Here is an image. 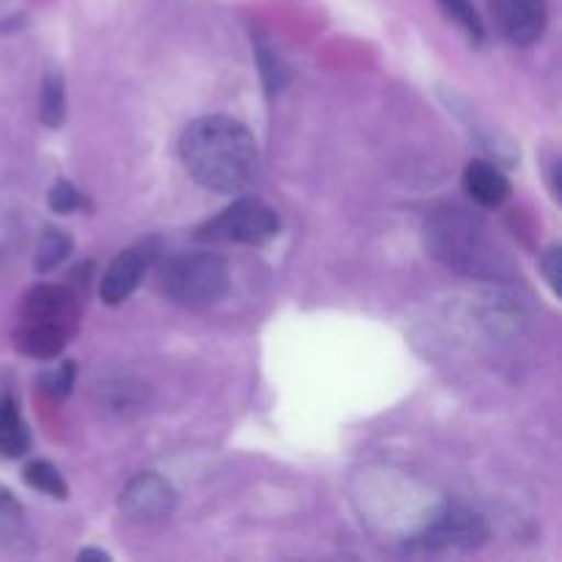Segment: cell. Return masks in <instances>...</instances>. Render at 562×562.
I'll use <instances>...</instances> for the list:
<instances>
[{"mask_svg":"<svg viewBox=\"0 0 562 562\" xmlns=\"http://www.w3.org/2000/svg\"><path fill=\"white\" fill-rule=\"evenodd\" d=\"M184 168L203 190L234 195L258 170V143L245 124L228 115H206L181 135Z\"/></svg>","mask_w":562,"mask_h":562,"instance_id":"cell-1","label":"cell"},{"mask_svg":"<svg viewBox=\"0 0 562 562\" xmlns=\"http://www.w3.org/2000/svg\"><path fill=\"white\" fill-rule=\"evenodd\" d=\"M426 241L437 261L448 263L450 269L470 274V278L503 280L514 272L505 250L492 236V228L483 220L459 212V209L428 220Z\"/></svg>","mask_w":562,"mask_h":562,"instance_id":"cell-2","label":"cell"},{"mask_svg":"<svg viewBox=\"0 0 562 562\" xmlns=\"http://www.w3.org/2000/svg\"><path fill=\"white\" fill-rule=\"evenodd\" d=\"M231 274L223 258L212 252H181L157 272L159 294L184 307H209L228 294Z\"/></svg>","mask_w":562,"mask_h":562,"instance_id":"cell-3","label":"cell"},{"mask_svg":"<svg viewBox=\"0 0 562 562\" xmlns=\"http://www.w3.org/2000/svg\"><path fill=\"white\" fill-rule=\"evenodd\" d=\"M280 231V220L258 198H241L234 206L220 212L198 228V239L212 245H250L261 247L272 241Z\"/></svg>","mask_w":562,"mask_h":562,"instance_id":"cell-4","label":"cell"},{"mask_svg":"<svg viewBox=\"0 0 562 562\" xmlns=\"http://www.w3.org/2000/svg\"><path fill=\"white\" fill-rule=\"evenodd\" d=\"M488 538V527L483 516L464 505H445L426 532L417 538V547L428 552H470L483 547Z\"/></svg>","mask_w":562,"mask_h":562,"instance_id":"cell-5","label":"cell"},{"mask_svg":"<svg viewBox=\"0 0 562 562\" xmlns=\"http://www.w3.org/2000/svg\"><path fill=\"white\" fill-rule=\"evenodd\" d=\"M80 307H77V294L66 285L42 283L31 289L22 300L20 324H44V327H60L75 335Z\"/></svg>","mask_w":562,"mask_h":562,"instance_id":"cell-6","label":"cell"},{"mask_svg":"<svg viewBox=\"0 0 562 562\" xmlns=\"http://www.w3.org/2000/svg\"><path fill=\"white\" fill-rule=\"evenodd\" d=\"M121 514L130 516L132 521H162L173 514L176 492L165 477L154 472L135 475L124 486L119 499Z\"/></svg>","mask_w":562,"mask_h":562,"instance_id":"cell-7","label":"cell"},{"mask_svg":"<svg viewBox=\"0 0 562 562\" xmlns=\"http://www.w3.org/2000/svg\"><path fill=\"white\" fill-rule=\"evenodd\" d=\"M494 22L508 42H538L547 31V0H488Z\"/></svg>","mask_w":562,"mask_h":562,"instance_id":"cell-8","label":"cell"},{"mask_svg":"<svg viewBox=\"0 0 562 562\" xmlns=\"http://www.w3.org/2000/svg\"><path fill=\"white\" fill-rule=\"evenodd\" d=\"M151 261L154 250L148 245H137L119 252L115 261L108 267V272L102 274V283H99V296H102L104 305H121L124 300H130L132 291L140 285L146 269L151 267Z\"/></svg>","mask_w":562,"mask_h":562,"instance_id":"cell-9","label":"cell"},{"mask_svg":"<svg viewBox=\"0 0 562 562\" xmlns=\"http://www.w3.org/2000/svg\"><path fill=\"white\" fill-rule=\"evenodd\" d=\"M464 187L472 201L486 209L503 206L510 195V181L505 179L503 170L492 162H483V159H475V162L467 165Z\"/></svg>","mask_w":562,"mask_h":562,"instance_id":"cell-10","label":"cell"},{"mask_svg":"<svg viewBox=\"0 0 562 562\" xmlns=\"http://www.w3.org/2000/svg\"><path fill=\"white\" fill-rule=\"evenodd\" d=\"M31 450V431L20 415V406L11 395H0V456L22 459Z\"/></svg>","mask_w":562,"mask_h":562,"instance_id":"cell-11","label":"cell"},{"mask_svg":"<svg viewBox=\"0 0 562 562\" xmlns=\"http://www.w3.org/2000/svg\"><path fill=\"white\" fill-rule=\"evenodd\" d=\"M20 541H25V510L9 488L0 486V549H14Z\"/></svg>","mask_w":562,"mask_h":562,"instance_id":"cell-12","label":"cell"},{"mask_svg":"<svg viewBox=\"0 0 562 562\" xmlns=\"http://www.w3.org/2000/svg\"><path fill=\"white\" fill-rule=\"evenodd\" d=\"M25 483L36 492H44L53 499H66L69 497V486H66L64 475L58 472V467H53L49 461H31L22 472Z\"/></svg>","mask_w":562,"mask_h":562,"instance_id":"cell-13","label":"cell"},{"mask_svg":"<svg viewBox=\"0 0 562 562\" xmlns=\"http://www.w3.org/2000/svg\"><path fill=\"white\" fill-rule=\"evenodd\" d=\"M71 252V239L66 231L60 228H47L44 231L42 241L36 247V258H33V267L36 272H49V269L58 267L66 256Z\"/></svg>","mask_w":562,"mask_h":562,"instance_id":"cell-14","label":"cell"},{"mask_svg":"<svg viewBox=\"0 0 562 562\" xmlns=\"http://www.w3.org/2000/svg\"><path fill=\"white\" fill-rule=\"evenodd\" d=\"M439 9L445 11L448 20H453L456 25L470 36L472 44H483V38H486V27H483L481 14H477V9L470 3V0H439Z\"/></svg>","mask_w":562,"mask_h":562,"instance_id":"cell-15","label":"cell"},{"mask_svg":"<svg viewBox=\"0 0 562 562\" xmlns=\"http://www.w3.org/2000/svg\"><path fill=\"white\" fill-rule=\"evenodd\" d=\"M38 115L47 126H60L66 119V91L60 75H47L42 86V104H38Z\"/></svg>","mask_w":562,"mask_h":562,"instance_id":"cell-16","label":"cell"},{"mask_svg":"<svg viewBox=\"0 0 562 562\" xmlns=\"http://www.w3.org/2000/svg\"><path fill=\"white\" fill-rule=\"evenodd\" d=\"M47 201H49V209H53L55 214H71V212H80V209H91V203L86 201V195H82V192L66 179L55 181L53 190H49Z\"/></svg>","mask_w":562,"mask_h":562,"instance_id":"cell-17","label":"cell"},{"mask_svg":"<svg viewBox=\"0 0 562 562\" xmlns=\"http://www.w3.org/2000/svg\"><path fill=\"white\" fill-rule=\"evenodd\" d=\"M71 387H75V366L71 362H64L60 368L47 371L42 376V390L47 395H53V398H66Z\"/></svg>","mask_w":562,"mask_h":562,"instance_id":"cell-18","label":"cell"},{"mask_svg":"<svg viewBox=\"0 0 562 562\" xmlns=\"http://www.w3.org/2000/svg\"><path fill=\"white\" fill-rule=\"evenodd\" d=\"M261 58H258V64H261V71H263V82H267V88H269V93H274L278 91L280 86H283L285 82V71H283V64H280L278 58H274L272 53H269V49H261Z\"/></svg>","mask_w":562,"mask_h":562,"instance_id":"cell-19","label":"cell"},{"mask_svg":"<svg viewBox=\"0 0 562 562\" xmlns=\"http://www.w3.org/2000/svg\"><path fill=\"white\" fill-rule=\"evenodd\" d=\"M560 261H562V258H560V247L558 245L549 247V250L541 256V272H543V278H547L549 289H552L554 294H560V274H562Z\"/></svg>","mask_w":562,"mask_h":562,"instance_id":"cell-20","label":"cell"},{"mask_svg":"<svg viewBox=\"0 0 562 562\" xmlns=\"http://www.w3.org/2000/svg\"><path fill=\"white\" fill-rule=\"evenodd\" d=\"M77 560H102V562H108L110 554L99 552V549H86V552L77 554Z\"/></svg>","mask_w":562,"mask_h":562,"instance_id":"cell-21","label":"cell"}]
</instances>
